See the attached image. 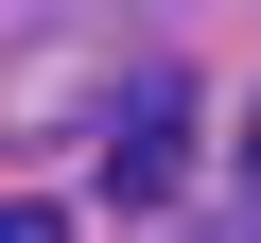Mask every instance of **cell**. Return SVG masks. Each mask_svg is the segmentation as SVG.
<instances>
[{
    "instance_id": "1",
    "label": "cell",
    "mask_w": 261,
    "mask_h": 243,
    "mask_svg": "<svg viewBox=\"0 0 261 243\" xmlns=\"http://www.w3.org/2000/svg\"><path fill=\"white\" fill-rule=\"evenodd\" d=\"M174 122H192L174 87H122V122H105V191H122V208H157V191L192 174V139H174Z\"/></svg>"
},
{
    "instance_id": "2",
    "label": "cell",
    "mask_w": 261,
    "mask_h": 243,
    "mask_svg": "<svg viewBox=\"0 0 261 243\" xmlns=\"http://www.w3.org/2000/svg\"><path fill=\"white\" fill-rule=\"evenodd\" d=\"M0 243H53V208H0Z\"/></svg>"
}]
</instances>
